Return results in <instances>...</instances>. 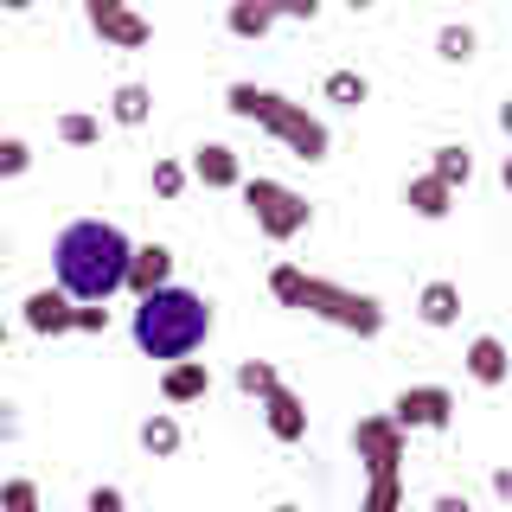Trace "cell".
Masks as SVG:
<instances>
[{"label":"cell","mask_w":512,"mask_h":512,"mask_svg":"<svg viewBox=\"0 0 512 512\" xmlns=\"http://www.w3.org/2000/svg\"><path fill=\"white\" fill-rule=\"evenodd\" d=\"M128 256H135V244H128L122 224H109V218H77V224H64L58 244H52L58 295L77 301V308H103L109 295H122Z\"/></svg>","instance_id":"cell-1"},{"label":"cell","mask_w":512,"mask_h":512,"mask_svg":"<svg viewBox=\"0 0 512 512\" xmlns=\"http://www.w3.org/2000/svg\"><path fill=\"white\" fill-rule=\"evenodd\" d=\"M205 340H212V301H205L199 288L167 282V288H154V295L135 301V346L148 352V359L180 365Z\"/></svg>","instance_id":"cell-2"},{"label":"cell","mask_w":512,"mask_h":512,"mask_svg":"<svg viewBox=\"0 0 512 512\" xmlns=\"http://www.w3.org/2000/svg\"><path fill=\"white\" fill-rule=\"evenodd\" d=\"M269 295H276L282 308H301V314L327 320V327H340V333H359V340H378L384 333V301L378 295H359V288H340L327 276H308V269H295V263L269 269Z\"/></svg>","instance_id":"cell-3"},{"label":"cell","mask_w":512,"mask_h":512,"mask_svg":"<svg viewBox=\"0 0 512 512\" xmlns=\"http://www.w3.org/2000/svg\"><path fill=\"white\" fill-rule=\"evenodd\" d=\"M224 109H231V116H244V122H256V128H269V135H276L295 160H308V167H314V160H327V148H333L327 122L308 116V103H288L282 90L231 84V90H224Z\"/></svg>","instance_id":"cell-4"},{"label":"cell","mask_w":512,"mask_h":512,"mask_svg":"<svg viewBox=\"0 0 512 512\" xmlns=\"http://www.w3.org/2000/svg\"><path fill=\"white\" fill-rule=\"evenodd\" d=\"M237 192H244V205H250L256 231H263L269 244H288V237H301V231L314 224V205L301 199L295 186H282V180H244Z\"/></svg>","instance_id":"cell-5"},{"label":"cell","mask_w":512,"mask_h":512,"mask_svg":"<svg viewBox=\"0 0 512 512\" xmlns=\"http://www.w3.org/2000/svg\"><path fill=\"white\" fill-rule=\"evenodd\" d=\"M391 423L404 429H448L455 423V391L448 384H410V391H397V404H391Z\"/></svg>","instance_id":"cell-6"},{"label":"cell","mask_w":512,"mask_h":512,"mask_svg":"<svg viewBox=\"0 0 512 512\" xmlns=\"http://www.w3.org/2000/svg\"><path fill=\"white\" fill-rule=\"evenodd\" d=\"M84 20H90L96 32H103L109 45H122V52H141V45L154 39V26L141 20V13H128L122 0H90V7H84Z\"/></svg>","instance_id":"cell-7"},{"label":"cell","mask_w":512,"mask_h":512,"mask_svg":"<svg viewBox=\"0 0 512 512\" xmlns=\"http://www.w3.org/2000/svg\"><path fill=\"white\" fill-rule=\"evenodd\" d=\"M192 180L212 186V192H237L244 186V160H237V148H224V141H205V148H192Z\"/></svg>","instance_id":"cell-8"},{"label":"cell","mask_w":512,"mask_h":512,"mask_svg":"<svg viewBox=\"0 0 512 512\" xmlns=\"http://www.w3.org/2000/svg\"><path fill=\"white\" fill-rule=\"evenodd\" d=\"M359 512H404V461H365Z\"/></svg>","instance_id":"cell-9"},{"label":"cell","mask_w":512,"mask_h":512,"mask_svg":"<svg viewBox=\"0 0 512 512\" xmlns=\"http://www.w3.org/2000/svg\"><path fill=\"white\" fill-rule=\"evenodd\" d=\"M167 282H173V250L167 244H135L122 288H135V301H141V295H154V288H167Z\"/></svg>","instance_id":"cell-10"},{"label":"cell","mask_w":512,"mask_h":512,"mask_svg":"<svg viewBox=\"0 0 512 512\" xmlns=\"http://www.w3.org/2000/svg\"><path fill=\"white\" fill-rule=\"evenodd\" d=\"M263 423H269L276 442H301V436H308V404H301L288 384H276V391L263 397Z\"/></svg>","instance_id":"cell-11"},{"label":"cell","mask_w":512,"mask_h":512,"mask_svg":"<svg viewBox=\"0 0 512 512\" xmlns=\"http://www.w3.org/2000/svg\"><path fill=\"white\" fill-rule=\"evenodd\" d=\"M71 314H77V301H64L58 288H32L26 308H20L26 327H32V333H52V340H58V333H71Z\"/></svg>","instance_id":"cell-12"},{"label":"cell","mask_w":512,"mask_h":512,"mask_svg":"<svg viewBox=\"0 0 512 512\" xmlns=\"http://www.w3.org/2000/svg\"><path fill=\"white\" fill-rule=\"evenodd\" d=\"M205 391H212V365H205V359H180V365H167V378H160V397H167L173 410L199 404Z\"/></svg>","instance_id":"cell-13"},{"label":"cell","mask_w":512,"mask_h":512,"mask_svg":"<svg viewBox=\"0 0 512 512\" xmlns=\"http://www.w3.org/2000/svg\"><path fill=\"white\" fill-rule=\"evenodd\" d=\"M506 340H500V333H480V340L468 346V378L474 384H487V391H493V384H506Z\"/></svg>","instance_id":"cell-14"},{"label":"cell","mask_w":512,"mask_h":512,"mask_svg":"<svg viewBox=\"0 0 512 512\" xmlns=\"http://www.w3.org/2000/svg\"><path fill=\"white\" fill-rule=\"evenodd\" d=\"M416 314H423V327H455L461 320V288L455 282H429L423 295H416Z\"/></svg>","instance_id":"cell-15"},{"label":"cell","mask_w":512,"mask_h":512,"mask_svg":"<svg viewBox=\"0 0 512 512\" xmlns=\"http://www.w3.org/2000/svg\"><path fill=\"white\" fill-rule=\"evenodd\" d=\"M180 442H186V429H180V416H173V410H154L148 423H141V448H148L154 461H173V455H180Z\"/></svg>","instance_id":"cell-16"},{"label":"cell","mask_w":512,"mask_h":512,"mask_svg":"<svg viewBox=\"0 0 512 512\" xmlns=\"http://www.w3.org/2000/svg\"><path fill=\"white\" fill-rule=\"evenodd\" d=\"M404 205L416 218H448V212H455V192H448L442 180H429V173H416V180L404 186Z\"/></svg>","instance_id":"cell-17"},{"label":"cell","mask_w":512,"mask_h":512,"mask_svg":"<svg viewBox=\"0 0 512 512\" xmlns=\"http://www.w3.org/2000/svg\"><path fill=\"white\" fill-rule=\"evenodd\" d=\"M429 180H442L448 192H461V186L474 180V154L461 148V141H448V148H436V154H429Z\"/></svg>","instance_id":"cell-18"},{"label":"cell","mask_w":512,"mask_h":512,"mask_svg":"<svg viewBox=\"0 0 512 512\" xmlns=\"http://www.w3.org/2000/svg\"><path fill=\"white\" fill-rule=\"evenodd\" d=\"M109 116H116L122 128H141L154 116V90L148 84H116V96H109Z\"/></svg>","instance_id":"cell-19"},{"label":"cell","mask_w":512,"mask_h":512,"mask_svg":"<svg viewBox=\"0 0 512 512\" xmlns=\"http://www.w3.org/2000/svg\"><path fill=\"white\" fill-rule=\"evenodd\" d=\"M224 26H231L237 39H263V32L276 26V7H250V0H237V7L224 13Z\"/></svg>","instance_id":"cell-20"},{"label":"cell","mask_w":512,"mask_h":512,"mask_svg":"<svg viewBox=\"0 0 512 512\" xmlns=\"http://www.w3.org/2000/svg\"><path fill=\"white\" fill-rule=\"evenodd\" d=\"M276 384H282V372H276L269 359H244V365H237V391L256 397V404H263V397L276 391Z\"/></svg>","instance_id":"cell-21"},{"label":"cell","mask_w":512,"mask_h":512,"mask_svg":"<svg viewBox=\"0 0 512 512\" xmlns=\"http://www.w3.org/2000/svg\"><path fill=\"white\" fill-rule=\"evenodd\" d=\"M58 141H71V148H96V141H103V122L84 116V109H64V116H58Z\"/></svg>","instance_id":"cell-22"},{"label":"cell","mask_w":512,"mask_h":512,"mask_svg":"<svg viewBox=\"0 0 512 512\" xmlns=\"http://www.w3.org/2000/svg\"><path fill=\"white\" fill-rule=\"evenodd\" d=\"M365 96H372V84H365V71H327V103H346V109H359Z\"/></svg>","instance_id":"cell-23"},{"label":"cell","mask_w":512,"mask_h":512,"mask_svg":"<svg viewBox=\"0 0 512 512\" xmlns=\"http://www.w3.org/2000/svg\"><path fill=\"white\" fill-rule=\"evenodd\" d=\"M436 52H442L448 64H468V58H474V32H468V26H442V32H436Z\"/></svg>","instance_id":"cell-24"},{"label":"cell","mask_w":512,"mask_h":512,"mask_svg":"<svg viewBox=\"0 0 512 512\" xmlns=\"http://www.w3.org/2000/svg\"><path fill=\"white\" fill-rule=\"evenodd\" d=\"M0 512H45L39 487H32V480H7V487H0Z\"/></svg>","instance_id":"cell-25"},{"label":"cell","mask_w":512,"mask_h":512,"mask_svg":"<svg viewBox=\"0 0 512 512\" xmlns=\"http://www.w3.org/2000/svg\"><path fill=\"white\" fill-rule=\"evenodd\" d=\"M154 192H160V199H180V192H186V167H180V160H154Z\"/></svg>","instance_id":"cell-26"},{"label":"cell","mask_w":512,"mask_h":512,"mask_svg":"<svg viewBox=\"0 0 512 512\" xmlns=\"http://www.w3.org/2000/svg\"><path fill=\"white\" fill-rule=\"evenodd\" d=\"M32 167V148H26V141H0V180H20V173Z\"/></svg>","instance_id":"cell-27"},{"label":"cell","mask_w":512,"mask_h":512,"mask_svg":"<svg viewBox=\"0 0 512 512\" xmlns=\"http://www.w3.org/2000/svg\"><path fill=\"white\" fill-rule=\"evenodd\" d=\"M71 333H109V308H77L71 314Z\"/></svg>","instance_id":"cell-28"},{"label":"cell","mask_w":512,"mask_h":512,"mask_svg":"<svg viewBox=\"0 0 512 512\" xmlns=\"http://www.w3.org/2000/svg\"><path fill=\"white\" fill-rule=\"evenodd\" d=\"M128 500H122V487H90V500H84V512H122Z\"/></svg>","instance_id":"cell-29"},{"label":"cell","mask_w":512,"mask_h":512,"mask_svg":"<svg viewBox=\"0 0 512 512\" xmlns=\"http://www.w3.org/2000/svg\"><path fill=\"white\" fill-rule=\"evenodd\" d=\"M13 436H20V410L0 397V442H13Z\"/></svg>","instance_id":"cell-30"},{"label":"cell","mask_w":512,"mask_h":512,"mask_svg":"<svg viewBox=\"0 0 512 512\" xmlns=\"http://www.w3.org/2000/svg\"><path fill=\"white\" fill-rule=\"evenodd\" d=\"M429 512H474V506H468V493H436V506H429Z\"/></svg>","instance_id":"cell-31"},{"label":"cell","mask_w":512,"mask_h":512,"mask_svg":"<svg viewBox=\"0 0 512 512\" xmlns=\"http://www.w3.org/2000/svg\"><path fill=\"white\" fill-rule=\"evenodd\" d=\"M0 352H7V320H0Z\"/></svg>","instance_id":"cell-32"},{"label":"cell","mask_w":512,"mask_h":512,"mask_svg":"<svg viewBox=\"0 0 512 512\" xmlns=\"http://www.w3.org/2000/svg\"><path fill=\"white\" fill-rule=\"evenodd\" d=\"M276 512H301V506H276Z\"/></svg>","instance_id":"cell-33"},{"label":"cell","mask_w":512,"mask_h":512,"mask_svg":"<svg viewBox=\"0 0 512 512\" xmlns=\"http://www.w3.org/2000/svg\"><path fill=\"white\" fill-rule=\"evenodd\" d=\"M0 256H7V237H0Z\"/></svg>","instance_id":"cell-34"}]
</instances>
